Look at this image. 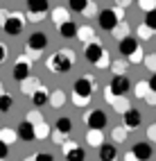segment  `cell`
Masks as SVG:
<instances>
[{
  "mask_svg": "<svg viewBox=\"0 0 156 161\" xmlns=\"http://www.w3.org/2000/svg\"><path fill=\"white\" fill-rule=\"evenodd\" d=\"M72 59H75V55H72L70 50H61V52H55V55L45 61V66L50 70H55V73H68L72 68Z\"/></svg>",
  "mask_w": 156,
  "mask_h": 161,
  "instance_id": "1",
  "label": "cell"
},
{
  "mask_svg": "<svg viewBox=\"0 0 156 161\" xmlns=\"http://www.w3.org/2000/svg\"><path fill=\"white\" fill-rule=\"evenodd\" d=\"M72 91H75V95H77V104H84V102L91 100L93 91H95V82H93L91 75H84V77L75 80V86H72Z\"/></svg>",
  "mask_w": 156,
  "mask_h": 161,
  "instance_id": "2",
  "label": "cell"
},
{
  "mask_svg": "<svg viewBox=\"0 0 156 161\" xmlns=\"http://www.w3.org/2000/svg\"><path fill=\"white\" fill-rule=\"evenodd\" d=\"M129 89H131V82H129L127 75H116L109 84V93L116 95V98H124L129 93Z\"/></svg>",
  "mask_w": 156,
  "mask_h": 161,
  "instance_id": "3",
  "label": "cell"
},
{
  "mask_svg": "<svg viewBox=\"0 0 156 161\" xmlns=\"http://www.w3.org/2000/svg\"><path fill=\"white\" fill-rule=\"evenodd\" d=\"M84 57H86V61L88 64H93V66H102V59L107 57V50H104L100 43H88L86 48H84Z\"/></svg>",
  "mask_w": 156,
  "mask_h": 161,
  "instance_id": "4",
  "label": "cell"
},
{
  "mask_svg": "<svg viewBox=\"0 0 156 161\" xmlns=\"http://www.w3.org/2000/svg\"><path fill=\"white\" fill-rule=\"evenodd\" d=\"M107 123H109V118H107V114H104L102 109H93V111L86 116V125H88L91 132L104 130V127H107Z\"/></svg>",
  "mask_w": 156,
  "mask_h": 161,
  "instance_id": "5",
  "label": "cell"
},
{
  "mask_svg": "<svg viewBox=\"0 0 156 161\" xmlns=\"http://www.w3.org/2000/svg\"><path fill=\"white\" fill-rule=\"evenodd\" d=\"M97 23H100L102 30L116 32V27H118V14L113 12V9H102L100 16H97Z\"/></svg>",
  "mask_w": 156,
  "mask_h": 161,
  "instance_id": "6",
  "label": "cell"
},
{
  "mask_svg": "<svg viewBox=\"0 0 156 161\" xmlns=\"http://www.w3.org/2000/svg\"><path fill=\"white\" fill-rule=\"evenodd\" d=\"M23 27H25V20H23V16H18V14L7 16V20L3 23V30L7 32L9 36H18L20 32H23Z\"/></svg>",
  "mask_w": 156,
  "mask_h": 161,
  "instance_id": "7",
  "label": "cell"
},
{
  "mask_svg": "<svg viewBox=\"0 0 156 161\" xmlns=\"http://www.w3.org/2000/svg\"><path fill=\"white\" fill-rule=\"evenodd\" d=\"M118 50H120L122 57H131V55H136V52L140 50V43L133 36H124L120 43H118Z\"/></svg>",
  "mask_w": 156,
  "mask_h": 161,
  "instance_id": "8",
  "label": "cell"
},
{
  "mask_svg": "<svg viewBox=\"0 0 156 161\" xmlns=\"http://www.w3.org/2000/svg\"><path fill=\"white\" fill-rule=\"evenodd\" d=\"M29 73H32V68H29V61L25 59V57H18V61H16V66H14V80H18V82H25V80H29Z\"/></svg>",
  "mask_w": 156,
  "mask_h": 161,
  "instance_id": "9",
  "label": "cell"
},
{
  "mask_svg": "<svg viewBox=\"0 0 156 161\" xmlns=\"http://www.w3.org/2000/svg\"><path fill=\"white\" fill-rule=\"evenodd\" d=\"M131 157L136 159V161H149L154 157V150L147 143H136V145L131 147Z\"/></svg>",
  "mask_w": 156,
  "mask_h": 161,
  "instance_id": "10",
  "label": "cell"
},
{
  "mask_svg": "<svg viewBox=\"0 0 156 161\" xmlns=\"http://www.w3.org/2000/svg\"><path fill=\"white\" fill-rule=\"evenodd\" d=\"M16 136L20 138V141H27L29 143V141H34V138H36V130H34V125L29 120H23L18 125V130H16Z\"/></svg>",
  "mask_w": 156,
  "mask_h": 161,
  "instance_id": "11",
  "label": "cell"
},
{
  "mask_svg": "<svg viewBox=\"0 0 156 161\" xmlns=\"http://www.w3.org/2000/svg\"><path fill=\"white\" fill-rule=\"evenodd\" d=\"M122 120H124V127H127V130H136V127H140V123H143V116H140L138 109H127L124 116H122Z\"/></svg>",
  "mask_w": 156,
  "mask_h": 161,
  "instance_id": "12",
  "label": "cell"
},
{
  "mask_svg": "<svg viewBox=\"0 0 156 161\" xmlns=\"http://www.w3.org/2000/svg\"><path fill=\"white\" fill-rule=\"evenodd\" d=\"M45 46H48V36L43 34V32H34V34H29V39H27V48L29 50L39 52V50H45Z\"/></svg>",
  "mask_w": 156,
  "mask_h": 161,
  "instance_id": "13",
  "label": "cell"
},
{
  "mask_svg": "<svg viewBox=\"0 0 156 161\" xmlns=\"http://www.w3.org/2000/svg\"><path fill=\"white\" fill-rule=\"evenodd\" d=\"M50 9V3L48 0H29L27 3V12H29V16H43L45 12Z\"/></svg>",
  "mask_w": 156,
  "mask_h": 161,
  "instance_id": "14",
  "label": "cell"
},
{
  "mask_svg": "<svg viewBox=\"0 0 156 161\" xmlns=\"http://www.w3.org/2000/svg\"><path fill=\"white\" fill-rule=\"evenodd\" d=\"M66 161H86V150L79 145H66Z\"/></svg>",
  "mask_w": 156,
  "mask_h": 161,
  "instance_id": "15",
  "label": "cell"
},
{
  "mask_svg": "<svg viewBox=\"0 0 156 161\" xmlns=\"http://www.w3.org/2000/svg\"><path fill=\"white\" fill-rule=\"evenodd\" d=\"M116 159H118V152L113 145H109V143L100 145V161H116Z\"/></svg>",
  "mask_w": 156,
  "mask_h": 161,
  "instance_id": "16",
  "label": "cell"
},
{
  "mask_svg": "<svg viewBox=\"0 0 156 161\" xmlns=\"http://www.w3.org/2000/svg\"><path fill=\"white\" fill-rule=\"evenodd\" d=\"M59 34L64 36V39H72V36H77V25L72 23V20H64V23L59 25Z\"/></svg>",
  "mask_w": 156,
  "mask_h": 161,
  "instance_id": "17",
  "label": "cell"
},
{
  "mask_svg": "<svg viewBox=\"0 0 156 161\" xmlns=\"http://www.w3.org/2000/svg\"><path fill=\"white\" fill-rule=\"evenodd\" d=\"M70 130H72V120L68 116H61L57 120V132L59 134H70Z\"/></svg>",
  "mask_w": 156,
  "mask_h": 161,
  "instance_id": "18",
  "label": "cell"
},
{
  "mask_svg": "<svg viewBox=\"0 0 156 161\" xmlns=\"http://www.w3.org/2000/svg\"><path fill=\"white\" fill-rule=\"evenodd\" d=\"M48 100H50V95H48L43 89H36V91L32 93V102H34L36 107H43V104H48Z\"/></svg>",
  "mask_w": 156,
  "mask_h": 161,
  "instance_id": "19",
  "label": "cell"
},
{
  "mask_svg": "<svg viewBox=\"0 0 156 161\" xmlns=\"http://www.w3.org/2000/svg\"><path fill=\"white\" fill-rule=\"evenodd\" d=\"M12 107H14V98H12L9 93H3V95H0V111L7 114Z\"/></svg>",
  "mask_w": 156,
  "mask_h": 161,
  "instance_id": "20",
  "label": "cell"
},
{
  "mask_svg": "<svg viewBox=\"0 0 156 161\" xmlns=\"http://www.w3.org/2000/svg\"><path fill=\"white\" fill-rule=\"evenodd\" d=\"M14 138H18L14 130H7V127H5V130H0V141H3L5 145H9V143L14 141Z\"/></svg>",
  "mask_w": 156,
  "mask_h": 161,
  "instance_id": "21",
  "label": "cell"
},
{
  "mask_svg": "<svg viewBox=\"0 0 156 161\" xmlns=\"http://www.w3.org/2000/svg\"><path fill=\"white\" fill-rule=\"evenodd\" d=\"M145 27L147 30H156V9H149L145 14Z\"/></svg>",
  "mask_w": 156,
  "mask_h": 161,
  "instance_id": "22",
  "label": "cell"
},
{
  "mask_svg": "<svg viewBox=\"0 0 156 161\" xmlns=\"http://www.w3.org/2000/svg\"><path fill=\"white\" fill-rule=\"evenodd\" d=\"M84 7H88L86 0H68V9L70 12H84Z\"/></svg>",
  "mask_w": 156,
  "mask_h": 161,
  "instance_id": "23",
  "label": "cell"
},
{
  "mask_svg": "<svg viewBox=\"0 0 156 161\" xmlns=\"http://www.w3.org/2000/svg\"><path fill=\"white\" fill-rule=\"evenodd\" d=\"M20 89H23L25 93H29V95H32V93L36 91V80L32 77V80H25V82H20Z\"/></svg>",
  "mask_w": 156,
  "mask_h": 161,
  "instance_id": "24",
  "label": "cell"
},
{
  "mask_svg": "<svg viewBox=\"0 0 156 161\" xmlns=\"http://www.w3.org/2000/svg\"><path fill=\"white\" fill-rule=\"evenodd\" d=\"M113 138H116V141H124V138H127V127H116V130H113Z\"/></svg>",
  "mask_w": 156,
  "mask_h": 161,
  "instance_id": "25",
  "label": "cell"
},
{
  "mask_svg": "<svg viewBox=\"0 0 156 161\" xmlns=\"http://www.w3.org/2000/svg\"><path fill=\"white\" fill-rule=\"evenodd\" d=\"M34 161H55V157H52L50 152H41V154L34 157Z\"/></svg>",
  "mask_w": 156,
  "mask_h": 161,
  "instance_id": "26",
  "label": "cell"
},
{
  "mask_svg": "<svg viewBox=\"0 0 156 161\" xmlns=\"http://www.w3.org/2000/svg\"><path fill=\"white\" fill-rule=\"evenodd\" d=\"M7 154H9V145H5L0 141V159H7Z\"/></svg>",
  "mask_w": 156,
  "mask_h": 161,
  "instance_id": "27",
  "label": "cell"
},
{
  "mask_svg": "<svg viewBox=\"0 0 156 161\" xmlns=\"http://www.w3.org/2000/svg\"><path fill=\"white\" fill-rule=\"evenodd\" d=\"M52 98H55V100H52V104H55V107H59L61 102H64V100H61V98H64V93H61V91H57L55 95H52Z\"/></svg>",
  "mask_w": 156,
  "mask_h": 161,
  "instance_id": "28",
  "label": "cell"
},
{
  "mask_svg": "<svg viewBox=\"0 0 156 161\" xmlns=\"http://www.w3.org/2000/svg\"><path fill=\"white\" fill-rule=\"evenodd\" d=\"M147 86H149V91H152V93H156V73H154L152 77H149V82H147Z\"/></svg>",
  "mask_w": 156,
  "mask_h": 161,
  "instance_id": "29",
  "label": "cell"
},
{
  "mask_svg": "<svg viewBox=\"0 0 156 161\" xmlns=\"http://www.w3.org/2000/svg\"><path fill=\"white\" fill-rule=\"evenodd\" d=\"M5 57H7V48H5L3 43H0V64L5 61Z\"/></svg>",
  "mask_w": 156,
  "mask_h": 161,
  "instance_id": "30",
  "label": "cell"
},
{
  "mask_svg": "<svg viewBox=\"0 0 156 161\" xmlns=\"http://www.w3.org/2000/svg\"><path fill=\"white\" fill-rule=\"evenodd\" d=\"M149 136H152L154 141H156V125H152V127H149Z\"/></svg>",
  "mask_w": 156,
  "mask_h": 161,
  "instance_id": "31",
  "label": "cell"
},
{
  "mask_svg": "<svg viewBox=\"0 0 156 161\" xmlns=\"http://www.w3.org/2000/svg\"><path fill=\"white\" fill-rule=\"evenodd\" d=\"M3 93H5V91H3V84H0V95H3Z\"/></svg>",
  "mask_w": 156,
  "mask_h": 161,
  "instance_id": "32",
  "label": "cell"
},
{
  "mask_svg": "<svg viewBox=\"0 0 156 161\" xmlns=\"http://www.w3.org/2000/svg\"><path fill=\"white\" fill-rule=\"evenodd\" d=\"M0 161H7V159H0Z\"/></svg>",
  "mask_w": 156,
  "mask_h": 161,
  "instance_id": "33",
  "label": "cell"
}]
</instances>
